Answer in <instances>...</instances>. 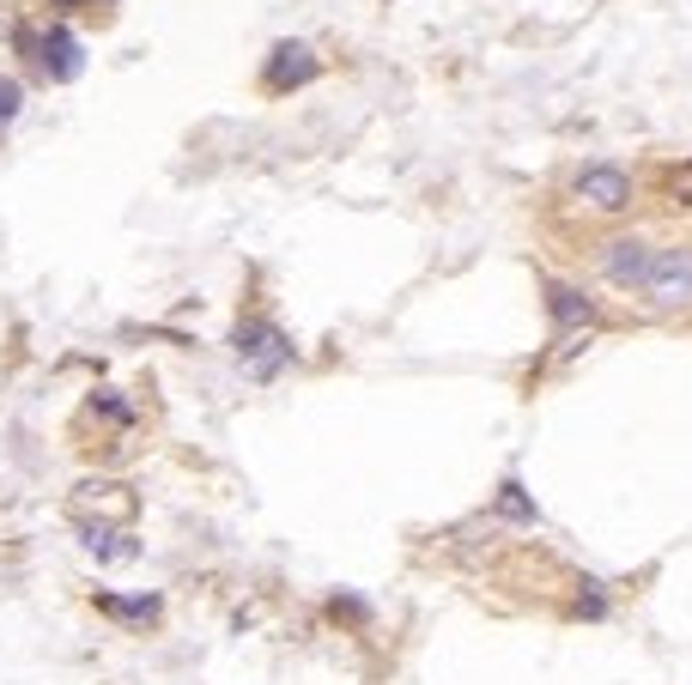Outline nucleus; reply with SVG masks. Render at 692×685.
Here are the masks:
<instances>
[{
	"instance_id": "nucleus-10",
	"label": "nucleus",
	"mask_w": 692,
	"mask_h": 685,
	"mask_svg": "<svg viewBox=\"0 0 692 685\" xmlns=\"http://www.w3.org/2000/svg\"><path fill=\"white\" fill-rule=\"evenodd\" d=\"M505 510H510V515H529V503H522V485H505Z\"/></svg>"
},
{
	"instance_id": "nucleus-3",
	"label": "nucleus",
	"mask_w": 692,
	"mask_h": 685,
	"mask_svg": "<svg viewBox=\"0 0 692 685\" xmlns=\"http://www.w3.org/2000/svg\"><path fill=\"white\" fill-rule=\"evenodd\" d=\"M311 73H316V61H311V49H304V43H279L274 61H267V85H274V92H286V85H304Z\"/></svg>"
},
{
	"instance_id": "nucleus-9",
	"label": "nucleus",
	"mask_w": 692,
	"mask_h": 685,
	"mask_svg": "<svg viewBox=\"0 0 692 685\" xmlns=\"http://www.w3.org/2000/svg\"><path fill=\"white\" fill-rule=\"evenodd\" d=\"M19 115V80H0V122Z\"/></svg>"
},
{
	"instance_id": "nucleus-11",
	"label": "nucleus",
	"mask_w": 692,
	"mask_h": 685,
	"mask_svg": "<svg viewBox=\"0 0 692 685\" xmlns=\"http://www.w3.org/2000/svg\"><path fill=\"white\" fill-rule=\"evenodd\" d=\"M68 7H73V0H68Z\"/></svg>"
},
{
	"instance_id": "nucleus-7",
	"label": "nucleus",
	"mask_w": 692,
	"mask_h": 685,
	"mask_svg": "<svg viewBox=\"0 0 692 685\" xmlns=\"http://www.w3.org/2000/svg\"><path fill=\"white\" fill-rule=\"evenodd\" d=\"M547 309H553V321H566V328H577V321L589 328V321H596V304L571 286H547Z\"/></svg>"
},
{
	"instance_id": "nucleus-5",
	"label": "nucleus",
	"mask_w": 692,
	"mask_h": 685,
	"mask_svg": "<svg viewBox=\"0 0 692 685\" xmlns=\"http://www.w3.org/2000/svg\"><path fill=\"white\" fill-rule=\"evenodd\" d=\"M644 267H650L644 243H608V279L613 286H644Z\"/></svg>"
},
{
	"instance_id": "nucleus-1",
	"label": "nucleus",
	"mask_w": 692,
	"mask_h": 685,
	"mask_svg": "<svg viewBox=\"0 0 692 685\" xmlns=\"http://www.w3.org/2000/svg\"><path fill=\"white\" fill-rule=\"evenodd\" d=\"M638 292H650L657 304H686V297H692V255L686 249H657Z\"/></svg>"
},
{
	"instance_id": "nucleus-8",
	"label": "nucleus",
	"mask_w": 692,
	"mask_h": 685,
	"mask_svg": "<svg viewBox=\"0 0 692 685\" xmlns=\"http://www.w3.org/2000/svg\"><path fill=\"white\" fill-rule=\"evenodd\" d=\"M104 606L115 618H152V613H159V601H115V594H104Z\"/></svg>"
},
{
	"instance_id": "nucleus-6",
	"label": "nucleus",
	"mask_w": 692,
	"mask_h": 685,
	"mask_svg": "<svg viewBox=\"0 0 692 685\" xmlns=\"http://www.w3.org/2000/svg\"><path fill=\"white\" fill-rule=\"evenodd\" d=\"M43 68L55 73V80H73V73H80V37H73V31H49L43 37Z\"/></svg>"
},
{
	"instance_id": "nucleus-4",
	"label": "nucleus",
	"mask_w": 692,
	"mask_h": 685,
	"mask_svg": "<svg viewBox=\"0 0 692 685\" xmlns=\"http://www.w3.org/2000/svg\"><path fill=\"white\" fill-rule=\"evenodd\" d=\"M237 352H243V358H262V370H274L279 358L292 352V346L279 340L274 321H250V328H237Z\"/></svg>"
},
{
	"instance_id": "nucleus-2",
	"label": "nucleus",
	"mask_w": 692,
	"mask_h": 685,
	"mask_svg": "<svg viewBox=\"0 0 692 685\" xmlns=\"http://www.w3.org/2000/svg\"><path fill=\"white\" fill-rule=\"evenodd\" d=\"M577 195H583L589 206H601V213H620L625 201H632V183H625V171H583L577 176Z\"/></svg>"
}]
</instances>
